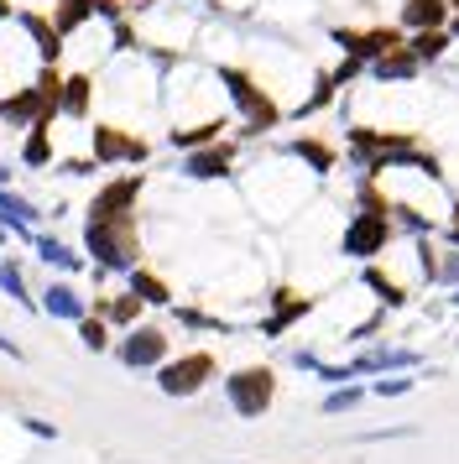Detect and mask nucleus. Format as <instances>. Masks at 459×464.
<instances>
[{
  "instance_id": "nucleus-46",
  "label": "nucleus",
  "mask_w": 459,
  "mask_h": 464,
  "mask_svg": "<svg viewBox=\"0 0 459 464\" xmlns=\"http://www.w3.org/2000/svg\"><path fill=\"white\" fill-rule=\"evenodd\" d=\"M449 308H459V287H454V293H449Z\"/></svg>"
},
{
  "instance_id": "nucleus-1",
  "label": "nucleus",
  "mask_w": 459,
  "mask_h": 464,
  "mask_svg": "<svg viewBox=\"0 0 459 464\" xmlns=\"http://www.w3.org/2000/svg\"><path fill=\"white\" fill-rule=\"evenodd\" d=\"M214 79L225 84V105L240 115V141H256V136H267V130L282 126V105H277V94L256 84L246 68L220 63L214 68Z\"/></svg>"
},
{
  "instance_id": "nucleus-25",
  "label": "nucleus",
  "mask_w": 459,
  "mask_h": 464,
  "mask_svg": "<svg viewBox=\"0 0 459 464\" xmlns=\"http://www.w3.org/2000/svg\"><path fill=\"white\" fill-rule=\"evenodd\" d=\"M381 147H386V130L381 126H345V157H350L355 172H366V162H371Z\"/></svg>"
},
{
  "instance_id": "nucleus-17",
  "label": "nucleus",
  "mask_w": 459,
  "mask_h": 464,
  "mask_svg": "<svg viewBox=\"0 0 459 464\" xmlns=\"http://www.w3.org/2000/svg\"><path fill=\"white\" fill-rule=\"evenodd\" d=\"M42 219H47V214H42L37 204L26 198V193H16V188H0V225H5L11 235H16V240H26V246H32V235H37V225H42Z\"/></svg>"
},
{
  "instance_id": "nucleus-5",
  "label": "nucleus",
  "mask_w": 459,
  "mask_h": 464,
  "mask_svg": "<svg viewBox=\"0 0 459 464\" xmlns=\"http://www.w3.org/2000/svg\"><path fill=\"white\" fill-rule=\"evenodd\" d=\"M89 157L100 168H142V162H151V141L125 126H94L89 130Z\"/></svg>"
},
{
  "instance_id": "nucleus-42",
  "label": "nucleus",
  "mask_w": 459,
  "mask_h": 464,
  "mask_svg": "<svg viewBox=\"0 0 459 464\" xmlns=\"http://www.w3.org/2000/svg\"><path fill=\"white\" fill-rule=\"evenodd\" d=\"M444 214H449V225H459V193H449V204H444Z\"/></svg>"
},
{
  "instance_id": "nucleus-11",
  "label": "nucleus",
  "mask_w": 459,
  "mask_h": 464,
  "mask_svg": "<svg viewBox=\"0 0 459 464\" xmlns=\"http://www.w3.org/2000/svg\"><path fill=\"white\" fill-rule=\"evenodd\" d=\"M235 157H240V147L235 141H214V147H199L183 157V178L188 183H220V178H230L235 172Z\"/></svg>"
},
{
  "instance_id": "nucleus-6",
  "label": "nucleus",
  "mask_w": 459,
  "mask_h": 464,
  "mask_svg": "<svg viewBox=\"0 0 459 464\" xmlns=\"http://www.w3.org/2000/svg\"><path fill=\"white\" fill-rule=\"evenodd\" d=\"M329 43L339 47L345 58L371 68L376 58H386L392 47L407 43V32H402V26H329Z\"/></svg>"
},
{
  "instance_id": "nucleus-3",
  "label": "nucleus",
  "mask_w": 459,
  "mask_h": 464,
  "mask_svg": "<svg viewBox=\"0 0 459 464\" xmlns=\"http://www.w3.org/2000/svg\"><path fill=\"white\" fill-rule=\"evenodd\" d=\"M396 240H402V235H396L392 214L355 209L350 219H345V230H339V256L355 261V266H371V261H381V256L392 251Z\"/></svg>"
},
{
  "instance_id": "nucleus-40",
  "label": "nucleus",
  "mask_w": 459,
  "mask_h": 464,
  "mask_svg": "<svg viewBox=\"0 0 459 464\" xmlns=\"http://www.w3.org/2000/svg\"><path fill=\"white\" fill-rule=\"evenodd\" d=\"M438 246H444V251H459V225H449V219H444V230H438Z\"/></svg>"
},
{
  "instance_id": "nucleus-8",
  "label": "nucleus",
  "mask_w": 459,
  "mask_h": 464,
  "mask_svg": "<svg viewBox=\"0 0 459 464\" xmlns=\"http://www.w3.org/2000/svg\"><path fill=\"white\" fill-rule=\"evenodd\" d=\"M167 355H172V339L157 324H136L115 339V360L125 371H157V365H167Z\"/></svg>"
},
{
  "instance_id": "nucleus-20",
  "label": "nucleus",
  "mask_w": 459,
  "mask_h": 464,
  "mask_svg": "<svg viewBox=\"0 0 459 464\" xmlns=\"http://www.w3.org/2000/svg\"><path fill=\"white\" fill-rule=\"evenodd\" d=\"M230 130V115H209V121H199V126H172L167 130V147L172 151H199V147H214V141H225Z\"/></svg>"
},
{
  "instance_id": "nucleus-21",
  "label": "nucleus",
  "mask_w": 459,
  "mask_h": 464,
  "mask_svg": "<svg viewBox=\"0 0 459 464\" xmlns=\"http://www.w3.org/2000/svg\"><path fill=\"white\" fill-rule=\"evenodd\" d=\"M32 251H37L42 266H53V272H63V276H79L83 266H89V261H83V251H73L68 240H58V235H47V230L32 235Z\"/></svg>"
},
{
  "instance_id": "nucleus-28",
  "label": "nucleus",
  "mask_w": 459,
  "mask_h": 464,
  "mask_svg": "<svg viewBox=\"0 0 459 464\" xmlns=\"http://www.w3.org/2000/svg\"><path fill=\"white\" fill-rule=\"evenodd\" d=\"M407 47H413V58L423 68H438V63H449V53H454V32L444 26V32H417V37H407Z\"/></svg>"
},
{
  "instance_id": "nucleus-31",
  "label": "nucleus",
  "mask_w": 459,
  "mask_h": 464,
  "mask_svg": "<svg viewBox=\"0 0 459 464\" xmlns=\"http://www.w3.org/2000/svg\"><path fill=\"white\" fill-rule=\"evenodd\" d=\"M125 287H131V293L142 297L146 308H167V303H172V287H167V282H162L157 272H146V266L125 272Z\"/></svg>"
},
{
  "instance_id": "nucleus-37",
  "label": "nucleus",
  "mask_w": 459,
  "mask_h": 464,
  "mask_svg": "<svg viewBox=\"0 0 459 464\" xmlns=\"http://www.w3.org/2000/svg\"><path fill=\"white\" fill-rule=\"evenodd\" d=\"M438 287H459V251H444V272H438Z\"/></svg>"
},
{
  "instance_id": "nucleus-14",
  "label": "nucleus",
  "mask_w": 459,
  "mask_h": 464,
  "mask_svg": "<svg viewBox=\"0 0 459 464\" xmlns=\"http://www.w3.org/2000/svg\"><path fill=\"white\" fill-rule=\"evenodd\" d=\"M42 314L63 318V324H83V318L94 314V303H89L68 276H58V282H47V287H42Z\"/></svg>"
},
{
  "instance_id": "nucleus-2",
  "label": "nucleus",
  "mask_w": 459,
  "mask_h": 464,
  "mask_svg": "<svg viewBox=\"0 0 459 464\" xmlns=\"http://www.w3.org/2000/svg\"><path fill=\"white\" fill-rule=\"evenodd\" d=\"M83 256L94 261V272H136L142 266V240L136 219H83Z\"/></svg>"
},
{
  "instance_id": "nucleus-15",
  "label": "nucleus",
  "mask_w": 459,
  "mask_h": 464,
  "mask_svg": "<svg viewBox=\"0 0 459 464\" xmlns=\"http://www.w3.org/2000/svg\"><path fill=\"white\" fill-rule=\"evenodd\" d=\"M449 0H396V26L417 37V32H444L449 26Z\"/></svg>"
},
{
  "instance_id": "nucleus-41",
  "label": "nucleus",
  "mask_w": 459,
  "mask_h": 464,
  "mask_svg": "<svg viewBox=\"0 0 459 464\" xmlns=\"http://www.w3.org/2000/svg\"><path fill=\"white\" fill-rule=\"evenodd\" d=\"M0 355H11V360H26V350H21L16 339H5V334H0Z\"/></svg>"
},
{
  "instance_id": "nucleus-39",
  "label": "nucleus",
  "mask_w": 459,
  "mask_h": 464,
  "mask_svg": "<svg viewBox=\"0 0 459 464\" xmlns=\"http://www.w3.org/2000/svg\"><path fill=\"white\" fill-rule=\"evenodd\" d=\"M292 365H298V371H318L324 355H318V350H292Z\"/></svg>"
},
{
  "instance_id": "nucleus-34",
  "label": "nucleus",
  "mask_w": 459,
  "mask_h": 464,
  "mask_svg": "<svg viewBox=\"0 0 459 464\" xmlns=\"http://www.w3.org/2000/svg\"><path fill=\"white\" fill-rule=\"evenodd\" d=\"M73 329H79L83 350H94V355H100V350H110V324H104L100 314H89L83 324H73Z\"/></svg>"
},
{
  "instance_id": "nucleus-36",
  "label": "nucleus",
  "mask_w": 459,
  "mask_h": 464,
  "mask_svg": "<svg viewBox=\"0 0 459 464\" xmlns=\"http://www.w3.org/2000/svg\"><path fill=\"white\" fill-rule=\"evenodd\" d=\"M58 172L63 178H94L100 162H94V157H58Z\"/></svg>"
},
{
  "instance_id": "nucleus-35",
  "label": "nucleus",
  "mask_w": 459,
  "mask_h": 464,
  "mask_svg": "<svg viewBox=\"0 0 459 464\" xmlns=\"http://www.w3.org/2000/svg\"><path fill=\"white\" fill-rule=\"evenodd\" d=\"M381 329H386V308H376V314L366 318V324H355V329H350L345 339H350V344H366V339H376Z\"/></svg>"
},
{
  "instance_id": "nucleus-16",
  "label": "nucleus",
  "mask_w": 459,
  "mask_h": 464,
  "mask_svg": "<svg viewBox=\"0 0 459 464\" xmlns=\"http://www.w3.org/2000/svg\"><path fill=\"white\" fill-rule=\"evenodd\" d=\"M366 79H371L376 89H402V84H413V79H423V63L413 58V47L402 43V47H392L386 58H376Z\"/></svg>"
},
{
  "instance_id": "nucleus-12",
  "label": "nucleus",
  "mask_w": 459,
  "mask_h": 464,
  "mask_svg": "<svg viewBox=\"0 0 459 464\" xmlns=\"http://www.w3.org/2000/svg\"><path fill=\"white\" fill-rule=\"evenodd\" d=\"M277 151H282V157H292V162H303V168L318 178V183H324V178L339 168V151H334L324 136H313V130H303V136H288Z\"/></svg>"
},
{
  "instance_id": "nucleus-27",
  "label": "nucleus",
  "mask_w": 459,
  "mask_h": 464,
  "mask_svg": "<svg viewBox=\"0 0 459 464\" xmlns=\"http://www.w3.org/2000/svg\"><path fill=\"white\" fill-rule=\"evenodd\" d=\"M142 297L131 293V287H125L121 297H94V314L104 318V324H110V329H136V318H142Z\"/></svg>"
},
{
  "instance_id": "nucleus-7",
  "label": "nucleus",
  "mask_w": 459,
  "mask_h": 464,
  "mask_svg": "<svg viewBox=\"0 0 459 464\" xmlns=\"http://www.w3.org/2000/svg\"><path fill=\"white\" fill-rule=\"evenodd\" d=\"M214 381V355L209 350H188V355L157 365V392L162 397H199Z\"/></svg>"
},
{
  "instance_id": "nucleus-19",
  "label": "nucleus",
  "mask_w": 459,
  "mask_h": 464,
  "mask_svg": "<svg viewBox=\"0 0 459 464\" xmlns=\"http://www.w3.org/2000/svg\"><path fill=\"white\" fill-rule=\"evenodd\" d=\"M360 287H366V293H376V303H381L386 314H402V308L413 303V287H407V282H396V276L386 272L381 261L360 266Z\"/></svg>"
},
{
  "instance_id": "nucleus-33",
  "label": "nucleus",
  "mask_w": 459,
  "mask_h": 464,
  "mask_svg": "<svg viewBox=\"0 0 459 464\" xmlns=\"http://www.w3.org/2000/svg\"><path fill=\"white\" fill-rule=\"evenodd\" d=\"M417 381H413V371H392V376H376L371 381V397H381V401H392V397H407Z\"/></svg>"
},
{
  "instance_id": "nucleus-38",
  "label": "nucleus",
  "mask_w": 459,
  "mask_h": 464,
  "mask_svg": "<svg viewBox=\"0 0 459 464\" xmlns=\"http://www.w3.org/2000/svg\"><path fill=\"white\" fill-rule=\"evenodd\" d=\"M21 428H26V433H32V439H58V422H47V418H21Z\"/></svg>"
},
{
  "instance_id": "nucleus-32",
  "label": "nucleus",
  "mask_w": 459,
  "mask_h": 464,
  "mask_svg": "<svg viewBox=\"0 0 459 464\" xmlns=\"http://www.w3.org/2000/svg\"><path fill=\"white\" fill-rule=\"evenodd\" d=\"M172 314H178V324H183V329H199V334H235V324L204 314V308H172Z\"/></svg>"
},
{
  "instance_id": "nucleus-23",
  "label": "nucleus",
  "mask_w": 459,
  "mask_h": 464,
  "mask_svg": "<svg viewBox=\"0 0 459 464\" xmlns=\"http://www.w3.org/2000/svg\"><path fill=\"white\" fill-rule=\"evenodd\" d=\"M89 110H94V79H89V73H63L58 115H68V121H89Z\"/></svg>"
},
{
  "instance_id": "nucleus-13",
  "label": "nucleus",
  "mask_w": 459,
  "mask_h": 464,
  "mask_svg": "<svg viewBox=\"0 0 459 464\" xmlns=\"http://www.w3.org/2000/svg\"><path fill=\"white\" fill-rule=\"evenodd\" d=\"M267 303H271V314L261 318V334H267V339H282L292 324H303V318L313 314V297L308 293H292V287H277Z\"/></svg>"
},
{
  "instance_id": "nucleus-30",
  "label": "nucleus",
  "mask_w": 459,
  "mask_h": 464,
  "mask_svg": "<svg viewBox=\"0 0 459 464\" xmlns=\"http://www.w3.org/2000/svg\"><path fill=\"white\" fill-rule=\"evenodd\" d=\"M21 168H58V157H53V121H42V126L26 130V141H21Z\"/></svg>"
},
{
  "instance_id": "nucleus-18",
  "label": "nucleus",
  "mask_w": 459,
  "mask_h": 464,
  "mask_svg": "<svg viewBox=\"0 0 459 464\" xmlns=\"http://www.w3.org/2000/svg\"><path fill=\"white\" fill-rule=\"evenodd\" d=\"M16 26L32 37V47H37V58H42V68H53L63 58V37L58 26H53V16H42V11H16Z\"/></svg>"
},
{
  "instance_id": "nucleus-22",
  "label": "nucleus",
  "mask_w": 459,
  "mask_h": 464,
  "mask_svg": "<svg viewBox=\"0 0 459 464\" xmlns=\"http://www.w3.org/2000/svg\"><path fill=\"white\" fill-rule=\"evenodd\" d=\"M339 89H345V84H339V73H334V68H318V73H313V84H308V94L292 105V121H313V115H324V110L339 100Z\"/></svg>"
},
{
  "instance_id": "nucleus-9",
  "label": "nucleus",
  "mask_w": 459,
  "mask_h": 464,
  "mask_svg": "<svg viewBox=\"0 0 459 464\" xmlns=\"http://www.w3.org/2000/svg\"><path fill=\"white\" fill-rule=\"evenodd\" d=\"M142 188H146L142 172H121V178H110V183L94 193V204H89V219H136Z\"/></svg>"
},
{
  "instance_id": "nucleus-24",
  "label": "nucleus",
  "mask_w": 459,
  "mask_h": 464,
  "mask_svg": "<svg viewBox=\"0 0 459 464\" xmlns=\"http://www.w3.org/2000/svg\"><path fill=\"white\" fill-rule=\"evenodd\" d=\"M0 293L11 297L16 308H26V314H37L42 297H32V287H26V266H21V256H0Z\"/></svg>"
},
{
  "instance_id": "nucleus-43",
  "label": "nucleus",
  "mask_w": 459,
  "mask_h": 464,
  "mask_svg": "<svg viewBox=\"0 0 459 464\" xmlns=\"http://www.w3.org/2000/svg\"><path fill=\"white\" fill-rule=\"evenodd\" d=\"M16 11H21V5H11V0H0V22H16Z\"/></svg>"
},
{
  "instance_id": "nucleus-4",
  "label": "nucleus",
  "mask_w": 459,
  "mask_h": 464,
  "mask_svg": "<svg viewBox=\"0 0 459 464\" xmlns=\"http://www.w3.org/2000/svg\"><path fill=\"white\" fill-rule=\"evenodd\" d=\"M225 401L235 418H267L271 401H277V371L271 365H246V371H230L225 376Z\"/></svg>"
},
{
  "instance_id": "nucleus-29",
  "label": "nucleus",
  "mask_w": 459,
  "mask_h": 464,
  "mask_svg": "<svg viewBox=\"0 0 459 464\" xmlns=\"http://www.w3.org/2000/svg\"><path fill=\"white\" fill-rule=\"evenodd\" d=\"M366 397H371V381H350V386H334V392H324L318 412H324V418H350L355 407H366Z\"/></svg>"
},
{
  "instance_id": "nucleus-26",
  "label": "nucleus",
  "mask_w": 459,
  "mask_h": 464,
  "mask_svg": "<svg viewBox=\"0 0 459 464\" xmlns=\"http://www.w3.org/2000/svg\"><path fill=\"white\" fill-rule=\"evenodd\" d=\"M392 225L402 240H423V235H438L444 225H438L428 209H417V204H407V198H392Z\"/></svg>"
},
{
  "instance_id": "nucleus-10",
  "label": "nucleus",
  "mask_w": 459,
  "mask_h": 464,
  "mask_svg": "<svg viewBox=\"0 0 459 464\" xmlns=\"http://www.w3.org/2000/svg\"><path fill=\"white\" fill-rule=\"evenodd\" d=\"M350 371L360 381H376V376H392V371H423V355L407 350V344H366L350 355Z\"/></svg>"
},
{
  "instance_id": "nucleus-45",
  "label": "nucleus",
  "mask_w": 459,
  "mask_h": 464,
  "mask_svg": "<svg viewBox=\"0 0 459 464\" xmlns=\"http://www.w3.org/2000/svg\"><path fill=\"white\" fill-rule=\"evenodd\" d=\"M5 246H11V230H5V225H0V251H5Z\"/></svg>"
},
{
  "instance_id": "nucleus-44",
  "label": "nucleus",
  "mask_w": 459,
  "mask_h": 464,
  "mask_svg": "<svg viewBox=\"0 0 459 464\" xmlns=\"http://www.w3.org/2000/svg\"><path fill=\"white\" fill-rule=\"evenodd\" d=\"M11 183H16V172H11L5 162H0V188H11Z\"/></svg>"
}]
</instances>
